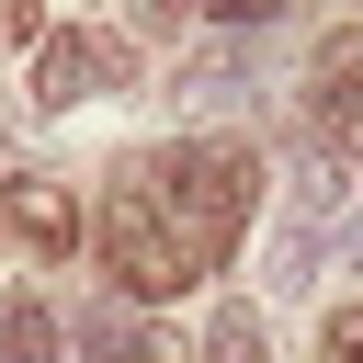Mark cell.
Masks as SVG:
<instances>
[{
    "mask_svg": "<svg viewBox=\"0 0 363 363\" xmlns=\"http://www.w3.org/2000/svg\"><path fill=\"white\" fill-rule=\"evenodd\" d=\"M147 204H159V227H170V250H182V284H204V272H227L238 238H250L261 159H250L238 136H193V147H170V159H147Z\"/></svg>",
    "mask_w": 363,
    "mask_h": 363,
    "instance_id": "6da1fadb",
    "label": "cell"
},
{
    "mask_svg": "<svg viewBox=\"0 0 363 363\" xmlns=\"http://www.w3.org/2000/svg\"><path fill=\"white\" fill-rule=\"evenodd\" d=\"M306 147H318V159H363V34H329V45H318V79H306Z\"/></svg>",
    "mask_w": 363,
    "mask_h": 363,
    "instance_id": "3957f363",
    "label": "cell"
},
{
    "mask_svg": "<svg viewBox=\"0 0 363 363\" xmlns=\"http://www.w3.org/2000/svg\"><path fill=\"white\" fill-rule=\"evenodd\" d=\"M204 363H272V329H261L250 295H227V306L204 318Z\"/></svg>",
    "mask_w": 363,
    "mask_h": 363,
    "instance_id": "8992f818",
    "label": "cell"
},
{
    "mask_svg": "<svg viewBox=\"0 0 363 363\" xmlns=\"http://www.w3.org/2000/svg\"><path fill=\"white\" fill-rule=\"evenodd\" d=\"M125 79V45L113 34H45L34 45V102L45 113H68V102H91V91H113Z\"/></svg>",
    "mask_w": 363,
    "mask_h": 363,
    "instance_id": "277c9868",
    "label": "cell"
},
{
    "mask_svg": "<svg viewBox=\"0 0 363 363\" xmlns=\"http://www.w3.org/2000/svg\"><path fill=\"white\" fill-rule=\"evenodd\" d=\"M0 363H57V318H45L34 295L0 306Z\"/></svg>",
    "mask_w": 363,
    "mask_h": 363,
    "instance_id": "ba28073f",
    "label": "cell"
},
{
    "mask_svg": "<svg viewBox=\"0 0 363 363\" xmlns=\"http://www.w3.org/2000/svg\"><path fill=\"white\" fill-rule=\"evenodd\" d=\"M238 79H250V57H238V45H204V57H193V91H204V102H227Z\"/></svg>",
    "mask_w": 363,
    "mask_h": 363,
    "instance_id": "30bf717a",
    "label": "cell"
},
{
    "mask_svg": "<svg viewBox=\"0 0 363 363\" xmlns=\"http://www.w3.org/2000/svg\"><path fill=\"white\" fill-rule=\"evenodd\" d=\"M340 272H363V216H352V227H340Z\"/></svg>",
    "mask_w": 363,
    "mask_h": 363,
    "instance_id": "7c38bea8",
    "label": "cell"
},
{
    "mask_svg": "<svg viewBox=\"0 0 363 363\" xmlns=\"http://www.w3.org/2000/svg\"><path fill=\"white\" fill-rule=\"evenodd\" d=\"M0 216H11V238H23V250H45V261H68V250H79V204H68L57 182H0Z\"/></svg>",
    "mask_w": 363,
    "mask_h": 363,
    "instance_id": "5b68a950",
    "label": "cell"
},
{
    "mask_svg": "<svg viewBox=\"0 0 363 363\" xmlns=\"http://www.w3.org/2000/svg\"><path fill=\"white\" fill-rule=\"evenodd\" d=\"M318 216H340V159H318V147H306V159H295V227H284V238H306Z\"/></svg>",
    "mask_w": 363,
    "mask_h": 363,
    "instance_id": "9c48e42d",
    "label": "cell"
},
{
    "mask_svg": "<svg viewBox=\"0 0 363 363\" xmlns=\"http://www.w3.org/2000/svg\"><path fill=\"white\" fill-rule=\"evenodd\" d=\"M91 238H102V261H113L125 295H182V250H170V227H159V204H147V159H125V170L102 182Z\"/></svg>",
    "mask_w": 363,
    "mask_h": 363,
    "instance_id": "7a4b0ae2",
    "label": "cell"
},
{
    "mask_svg": "<svg viewBox=\"0 0 363 363\" xmlns=\"http://www.w3.org/2000/svg\"><path fill=\"white\" fill-rule=\"evenodd\" d=\"M329 363H363V306H340V318H329Z\"/></svg>",
    "mask_w": 363,
    "mask_h": 363,
    "instance_id": "8fae6325",
    "label": "cell"
},
{
    "mask_svg": "<svg viewBox=\"0 0 363 363\" xmlns=\"http://www.w3.org/2000/svg\"><path fill=\"white\" fill-rule=\"evenodd\" d=\"M79 352H91V363H170V352H159L125 306H91V318H79Z\"/></svg>",
    "mask_w": 363,
    "mask_h": 363,
    "instance_id": "52a82bcc",
    "label": "cell"
}]
</instances>
